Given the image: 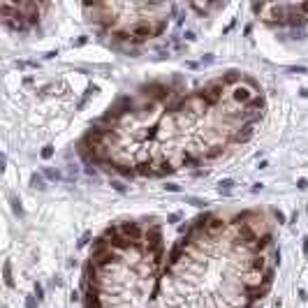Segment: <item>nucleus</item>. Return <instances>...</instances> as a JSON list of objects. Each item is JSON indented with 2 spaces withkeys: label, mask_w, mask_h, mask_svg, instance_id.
<instances>
[{
  "label": "nucleus",
  "mask_w": 308,
  "mask_h": 308,
  "mask_svg": "<svg viewBox=\"0 0 308 308\" xmlns=\"http://www.w3.org/2000/svg\"><path fill=\"white\" fill-rule=\"evenodd\" d=\"M250 97H253L250 90H245V88H234V100H239V102H248Z\"/></svg>",
  "instance_id": "obj_1"
},
{
  "label": "nucleus",
  "mask_w": 308,
  "mask_h": 308,
  "mask_svg": "<svg viewBox=\"0 0 308 308\" xmlns=\"http://www.w3.org/2000/svg\"><path fill=\"white\" fill-rule=\"evenodd\" d=\"M183 37H185L188 42H192V40H195V32H192V30H188V32H183Z\"/></svg>",
  "instance_id": "obj_10"
},
{
  "label": "nucleus",
  "mask_w": 308,
  "mask_h": 308,
  "mask_svg": "<svg viewBox=\"0 0 308 308\" xmlns=\"http://www.w3.org/2000/svg\"><path fill=\"white\" fill-rule=\"evenodd\" d=\"M273 215H276V220H278L280 225L285 222V213H283V211H278V209H276V211H273Z\"/></svg>",
  "instance_id": "obj_6"
},
{
  "label": "nucleus",
  "mask_w": 308,
  "mask_h": 308,
  "mask_svg": "<svg viewBox=\"0 0 308 308\" xmlns=\"http://www.w3.org/2000/svg\"><path fill=\"white\" fill-rule=\"evenodd\" d=\"M301 95H303V97H308V88H303V90H301Z\"/></svg>",
  "instance_id": "obj_11"
},
{
  "label": "nucleus",
  "mask_w": 308,
  "mask_h": 308,
  "mask_svg": "<svg viewBox=\"0 0 308 308\" xmlns=\"http://www.w3.org/2000/svg\"><path fill=\"white\" fill-rule=\"evenodd\" d=\"M32 185H35V188H44V181L37 176V174H32Z\"/></svg>",
  "instance_id": "obj_4"
},
{
  "label": "nucleus",
  "mask_w": 308,
  "mask_h": 308,
  "mask_svg": "<svg viewBox=\"0 0 308 308\" xmlns=\"http://www.w3.org/2000/svg\"><path fill=\"white\" fill-rule=\"evenodd\" d=\"M165 190H169V192H181V188H178L176 183H167V185H165Z\"/></svg>",
  "instance_id": "obj_5"
},
{
  "label": "nucleus",
  "mask_w": 308,
  "mask_h": 308,
  "mask_svg": "<svg viewBox=\"0 0 308 308\" xmlns=\"http://www.w3.org/2000/svg\"><path fill=\"white\" fill-rule=\"evenodd\" d=\"M51 155H53V146H44V148H42V158H44V160H49Z\"/></svg>",
  "instance_id": "obj_3"
},
{
  "label": "nucleus",
  "mask_w": 308,
  "mask_h": 308,
  "mask_svg": "<svg viewBox=\"0 0 308 308\" xmlns=\"http://www.w3.org/2000/svg\"><path fill=\"white\" fill-rule=\"evenodd\" d=\"M5 283H7V285H12V276H10V262L5 264Z\"/></svg>",
  "instance_id": "obj_7"
},
{
  "label": "nucleus",
  "mask_w": 308,
  "mask_h": 308,
  "mask_svg": "<svg viewBox=\"0 0 308 308\" xmlns=\"http://www.w3.org/2000/svg\"><path fill=\"white\" fill-rule=\"evenodd\" d=\"M26 308H37V303H35V299H32V297L26 299Z\"/></svg>",
  "instance_id": "obj_9"
},
{
  "label": "nucleus",
  "mask_w": 308,
  "mask_h": 308,
  "mask_svg": "<svg viewBox=\"0 0 308 308\" xmlns=\"http://www.w3.org/2000/svg\"><path fill=\"white\" fill-rule=\"evenodd\" d=\"M35 299L40 301V299H44V290H42V285L40 283H35Z\"/></svg>",
  "instance_id": "obj_2"
},
{
  "label": "nucleus",
  "mask_w": 308,
  "mask_h": 308,
  "mask_svg": "<svg viewBox=\"0 0 308 308\" xmlns=\"http://www.w3.org/2000/svg\"><path fill=\"white\" fill-rule=\"evenodd\" d=\"M297 185H299V190H306V188H308V181H306V178H299Z\"/></svg>",
  "instance_id": "obj_8"
}]
</instances>
